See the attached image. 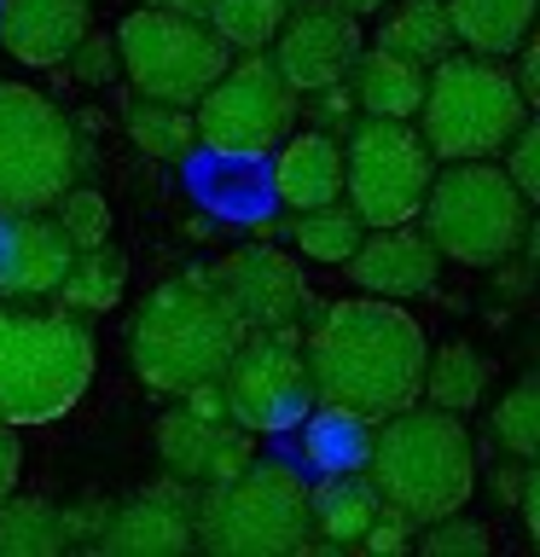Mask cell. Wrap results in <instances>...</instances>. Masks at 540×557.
<instances>
[{"label":"cell","mask_w":540,"mask_h":557,"mask_svg":"<svg viewBox=\"0 0 540 557\" xmlns=\"http://www.w3.org/2000/svg\"><path fill=\"white\" fill-rule=\"evenodd\" d=\"M425 355H430L425 325L407 313V302H390V296L331 302L326 320H314L308 348H303L314 400L348 407L372 418V424L418 400Z\"/></svg>","instance_id":"6da1fadb"},{"label":"cell","mask_w":540,"mask_h":557,"mask_svg":"<svg viewBox=\"0 0 540 557\" xmlns=\"http://www.w3.org/2000/svg\"><path fill=\"white\" fill-rule=\"evenodd\" d=\"M366 476L378 487V505L401 517L407 529L465 511L470 487H477V447L459 424V412L442 407H401L378 418L372 453H366Z\"/></svg>","instance_id":"7a4b0ae2"},{"label":"cell","mask_w":540,"mask_h":557,"mask_svg":"<svg viewBox=\"0 0 540 557\" xmlns=\"http://www.w3.org/2000/svg\"><path fill=\"white\" fill-rule=\"evenodd\" d=\"M244 320L216 290V278H169L139 302L128 325V366L157 395H186L198 383H216L226 355L238 348Z\"/></svg>","instance_id":"3957f363"},{"label":"cell","mask_w":540,"mask_h":557,"mask_svg":"<svg viewBox=\"0 0 540 557\" xmlns=\"http://www.w3.org/2000/svg\"><path fill=\"white\" fill-rule=\"evenodd\" d=\"M99 366L94 331L76 313H24L0 302V418L52 424L87 395Z\"/></svg>","instance_id":"277c9868"},{"label":"cell","mask_w":540,"mask_h":557,"mask_svg":"<svg viewBox=\"0 0 540 557\" xmlns=\"http://www.w3.org/2000/svg\"><path fill=\"white\" fill-rule=\"evenodd\" d=\"M529 209L535 203L512 186L500 157H465V163H442L430 174L418 221H425V238L435 244L442 261L500 268L529 238Z\"/></svg>","instance_id":"5b68a950"},{"label":"cell","mask_w":540,"mask_h":557,"mask_svg":"<svg viewBox=\"0 0 540 557\" xmlns=\"http://www.w3.org/2000/svg\"><path fill=\"white\" fill-rule=\"evenodd\" d=\"M529 122V99L517 94L512 64L482 59V52H447L425 70V99H418V134L435 163H465V157H500V146Z\"/></svg>","instance_id":"8992f818"},{"label":"cell","mask_w":540,"mask_h":557,"mask_svg":"<svg viewBox=\"0 0 540 557\" xmlns=\"http://www.w3.org/2000/svg\"><path fill=\"white\" fill-rule=\"evenodd\" d=\"M192 540L221 557H291L308 546V482L279 459H250L238 476L192 499Z\"/></svg>","instance_id":"52a82bcc"},{"label":"cell","mask_w":540,"mask_h":557,"mask_svg":"<svg viewBox=\"0 0 540 557\" xmlns=\"http://www.w3.org/2000/svg\"><path fill=\"white\" fill-rule=\"evenodd\" d=\"M116 70L128 76L139 99H163V104H198V94L226 70V41L204 17L169 12V7H139L116 24Z\"/></svg>","instance_id":"ba28073f"},{"label":"cell","mask_w":540,"mask_h":557,"mask_svg":"<svg viewBox=\"0 0 540 557\" xmlns=\"http://www.w3.org/2000/svg\"><path fill=\"white\" fill-rule=\"evenodd\" d=\"M76 181V128L29 82H0V215L52 209Z\"/></svg>","instance_id":"9c48e42d"},{"label":"cell","mask_w":540,"mask_h":557,"mask_svg":"<svg viewBox=\"0 0 540 557\" xmlns=\"http://www.w3.org/2000/svg\"><path fill=\"white\" fill-rule=\"evenodd\" d=\"M296 128V87L268 52H244L192 104V134L216 157H268Z\"/></svg>","instance_id":"30bf717a"},{"label":"cell","mask_w":540,"mask_h":557,"mask_svg":"<svg viewBox=\"0 0 540 557\" xmlns=\"http://www.w3.org/2000/svg\"><path fill=\"white\" fill-rule=\"evenodd\" d=\"M435 157L413 122L360 116L343 146V198L360 226H401L418 221V203L430 191Z\"/></svg>","instance_id":"8fae6325"},{"label":"cell","mask_w":540,"mask_h":557,"mask_svg":"<svg viewBox=\"0 0 540 557\" xmlns=\"http://www.w3.org/2000/svg\"><path fill=\"white\" fill-rule=\"evenodd\" d=\"M221 407L233 424H244L250 435H279V430H296L303 412L314 407V389H308V360H303V343H296L291 325H261V331H244L238 348L226 355L221 366Z\"/></svg>","instance_id":"7c38bea8"},{"label":"cell","mask_w":540,"mask_h":557,"mask_svg":"<svg viewBox=\"0 0 540 557\" xmlns=\"http://www.w3.org/2000/svg\"><path fill=\"white\" fill-rule=\"evenodd\" d=\"M268 59L279 64L296 94H326V87L343 82L348 59L360 52V17L338 12L331 0H314V7H291V17L279 24V35L268 41Z\"/></svg>","instance_id":"4fadbf2b"},{"label":"cell","mask_w":540,"mask_h":557,"mask_svg":"<svg viewBox=\"0 0 540 557\" xmlns=\"http://www.w3.org/2000/svg\"><path fill=\"white\" fill-rule=\"evenodd\" d=\"M216 290L233 302V313L244 320V331L261 325H291L308 308V285L296 256L273 250V244H238L233 256L216 268Z\"/></svg>","instance_id":"5bb4252c"},{"label":"cell","mask_w":540,"mask_h":557,"mask_svg":"<svg viewBox=\"0 0 540 557\" xmlns=\"http://www.w3.org/2000/svg\"><path fill=\"white\" fill-rule=\"evenodd\" d=\"M157 453H163L169 476H181L186 487H209L238 476L256 459V435L233 424V418H204V412H163L157 418Z\"/></svg>","instance_id":"9a60e30c"},{"label":"cell","mask_w":540,"mask_h":557,"mask_svg":"<svg viewBox=\"0 0 540 557\" xmlns=\"http://www.w3.org/2000/svg\"><path fill=\"white\" fill-rule=\"evenodd\" d=\"M192 546H198L192 540V494L181 476L105 511L94 534V552H111V557H181Z\"/></svg>","instance_id":"2e32d148"},{"label":"cell","mask_w":540,"mask_h":557,"mask_svg":"<svg viewBox=\"0 0 540 557\" xmlns=\"http://www.w3.org/2000/svg\"><path fill=\"white\" fill-rule=\"evenodd\" d=\"M343 268H348V278H355L366 296L413 302V296L435 290L442 256H435V244L425 233H413V221H401V226H366Z\"/></svg>","instance_id":"e0dca14e"},{"label":"cell","mask_w":540,"mask_h":557,"mask_svg":"<svg viewBox=\"0 0 540 557\" xmlns=\"http://www.w3.org/2000/svg\"><path fill=\"white\" fill-rule=\"evenodd\" d=\"M76 244L59 233V221L47 209L29 215H0V302H35L52 296L59 278L70 273Z\"/></svg>","instance_id":"ac0fdd59"},{"label":"cell","mask_w":540,"mask_h":557,"mask_svg":"<svg viewBox=\"0 0 540 557\" xmlns=\"http://www.w3.org/2000/svg\"><path fill=\"white\" fill-rule=\"evenodd\" d=\"M94 29V0H0V47L24 70H64Z\"/></svg>","instance_id":"d6986e66"},{"label":"cell","mask_w":540,"mask_h":557,"mask_svg":"<svg viewBox=\"0 0 540 557\" xmlns=\"http://www.w3.org/2000/svg\"><path fill=\"white\" fill-rule=\"evenodd\" d=\"M268 191L285 209H320V203H338L343 198V146L320 128L308 134H285L273 146V174H268Z\"/></svg>","instance_id":"ffe728a7"},{"label":"cell","mask_w":540,"mask_h":557,"mask_svg":"<svg viewBox=\"0 0 540 557\" xmlns=\"http://www.w3.org/2000/svg\"><path fill=\"white\" fill-rule=\"evenodd\" d=\"M378 511L383 505L366 470H331V476H320V487H308V546L303 552L355 546Z\"/></svg>","instance_id":"44dd1931"},{"label":"cell","mask_w":540,"mask_h":557,"mask_svg":"<svg viewBox=\"0 0 540 557\" xmlns=\"http://www.w3.org/2000/svg\"><path fill=\"white\" fill-rule=\"evenodd\" d=\"M343 94L355 99L360 116H395V122H413L418 116V99H425V64L401 59L390 47H372V52H355L343 70Z\"/></svg>","instance_id":"7402d4cb"},{"label":"cell","mask_w":540,"mask_h":557,"mask_svg":"<svg viewBox=\"0 0 540 557\" xmlns=\"http://www.w3.org/2000/svg\"><path fill=\"white\" fill-rule=\"evenodd\" d=\"M453 41L482 59H512L535 29V0H447Z\"/></svg>","instance_id":"603a6c76"},{"label":"cell","mask_w":540,"mask_h":557,"mask_svg":"<svg viewBox=\"0 0 540 557\" xmlns=\"http://www.w3.org/2000/svg\"><path fill=\"white\" fill-rule=\"evenodd\" d=\"M372 418L331 407V400H314L303 412V459L331 476V470H366V453H372Z\"/></svg>","instance_id":"cb8c5ba5"},{"label":"cell","mask_w":540,"mask_h":557,"mask_svg":"<svg viewBox=\"0 0 540 557\" xmlns=\"http://www.w3.org/2000/svg\"><path fill=\"white\" fill-rule=\"evenodd\" d=\"M122 290H128V256L111 250V238H105L70 256V273L59 278L52 296H64L70 313H111L122 302Z\"/></svg>","instance_id":"d4e9b609"},{"label":"cell","mask_w":540,"mask_h":557,"mask_svg":"<svg viewBox=\"0 0 540 557\" xmlns=\"http://www.w3.org/2000/svg\"><path fill=\"white\" fill-rule=\"evenodd\" d=\"M418 395H430V407L442 412H470L488 395V360L470 343H442L435 355H425V383Z\"/></svg>","instance_id":"484cf974"},{"label":"cell","mask_w":540,"mask_h":557,"mask_svg":"<svg viewBox=\"0 0 540 557\" xmlns=\"http://www.w3.org/2000/svg\"><path fill=\"white\" fill-rule=\"evenodd\" d=\"M378 47H390L401 52V59H413V64H435V59H447L453 47V24H447V0H401V7L390 12V24H383L378 35Z\"/></svg>","instance_id":"4316f807"},{"label":"cell","mask_w":540,"mask_h":557,"mask_svg":"<svg viewBox=\"0 0 540 557\" xmlns=\"http://www.w3.org/2000/svg\"><path fill=\"white\" fill-rule=\"evenodd\" d=\"M70 552V522L47 499H0V557H59Z\"/></svg>","instance_id":"83f0119b"},{"label":"cell","mask_w":540,"mask_h":557,"mask_svg":"<svg viewBox=\"0 0 540 557\" xmlns=\"http://www.w3.org/2000/svg\"><path fill=\"white\" fill-rule=\"evenodd\" d=\"M285 233L296 244V256H308V261H331V268H343L348 250L360 244V215L348 209L343 198L338 203H320V209H291V221H285Z\"/></svg>","instance_id":"f1b7e54d"},{"label":"cell","mask_w":540,"mask_h":557,"mask_svg":"<svg viewBox=\"0 0 540 557\" xmlns=\"http://www.w3.org/2000/svg\"><path fill=\"white\" fill-rule=\"evenodd\" d=\"M296 0H209V29L226 41V52H268L279 24L291 17Z\"/></svg>","instance_id":"f546056e"},{"label":"cell","mask_w":540,"mask_h":557,"mask_svg":"<svg viewBox=\"0 0 540 557\" xmlns=\"http://www.w3.org/2000/svg\"><path fill=\"white\" fill-rule=\"evenodd\" d=\"M128 139L157 163H174V157L192 151V111L186 104H163V99H139L128 104Z\"/></svg>","instance_id":"4dcf8cb0"},{"label":"cell","mask_w":540,"mask_h":557,"mask_svg":"<svg viewBox=\"0 0 540 557\" xmlns=\"http://www.w3.org/2000/svg\"><path fill=\"white\" fill-rule=\"evenodd\" d=\"M494 442L512 453V459H535L540 453V377H517L512 389L500 395L494 407Z\"/></svg>","instance_id":"1f68e13d"},{"label":"cell","mask_w":540,"mask_h":557,"mask_svg":"<svg viewBox=\"0 0 540 557\" xmlns=\"http://www.w3.org/2000/svg\"><path fill=\"white\" fill-rule=\"evenodd\" d=\"M52 209H59V215H52V221H59V233L76 244V250H87V244H105V238H111V203H105L94 186H64Z\"/></svg>","instance_id":"d6a6232c"},{"label":"cell","mask_w":540,"mask_h":557,"mask_svg":"<svg viewBox=\"0 0 540 557\" xmlns=\"http://www.w3.org/2000/svg\"><path fill=\"white\" fill-rule=\"evenodd\" d=\"M488 546H494V534H488V522L465 517V511H447L418 529V552L430 557H482Z\"/></svg>","instance_id":"836d02e7"},{"label":"cell","mask_w":540,"mask_h":557,"mask_svg":"<svg viewBox=\"0 0 540 557\" xmlns=\"http://www.w3.org/2000/svg\"><path fill=\"white\" fill-rule=\"evenodd\" d=\"M500 151H505L500 169L512 174V186H517L529 203H540V128H535V122H523V128L505 139Z\"/></svg>","instance_id":"e575fe53"},{"label":"cell","mask_w":540,"mask_h":557,"mask_svg":"<svg viewBox=\"0 0 540 557\" xmlns=\"http://www.w3.org/2000/svg\"><path fill=\"white\" fill-rule=\"evenodd\" d=\"M64 64L76 70V82H87V87H105V82L116 76V41H111V35H94V29H87L82 41H76V52H70Z\"/></svg>","instance_id":"d590c367"},{"label":"cell","mask_w":540,"mask_h":557,"mask_svg":"<svg viewBox=\"0 0 540 557\" xmlns=\"http://www.w3.org/2000/svg\"><path fill=\"white\" fill-rule=\"evenodd\" d=\"M17 470H24V447H17V424L0 418V499L17 487Z\"/></svg>","instance_id":"8d00e7d4"},{"label":"cell","mask_w":540,"mask_h":557,"mask_svg":"<svg viewBox=\"0 0 540 557\" xmlns=\"http://www.w3.org/2000/svg\"><path fill=\"white\" fill-rule=\"evenodd\" d=\"M338 12H348V17H372V12H383L390 0H331Z\"/></svg>","instance_id":"74e56055"},{"label":"cell","mask_w":540,"mask_h":557,"mask_svg":"<svg viewBox=\"0 0 540 557\" xmlns=\"http://www.w3.org/2000/svg\"><path fill=\"white\" fill-rule=\"evenodd\" d=\"M139 7H169V12H192V17H204V12H209V0H139Z\"/></svg>","instance_id":"f35d334b"}]
</instances>
